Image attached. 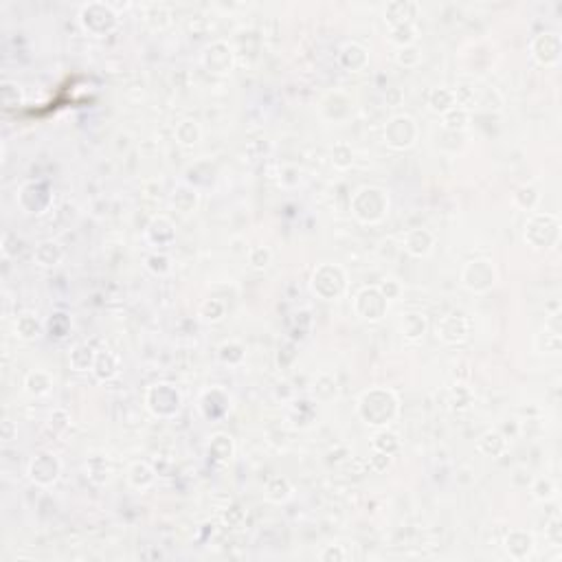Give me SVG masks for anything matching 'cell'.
<instances>
[{
	"instance_id": "2",
	"label": "cell",
	"mask_w": 562,
	"mask_h": 562,
	"mask_svg": "<svg viewBox=\"0 0 562 562\" xmlns=\"http://www.w3.org/2000/svg\"><path fill=\"white\" fill-rule=\"evenodd\" d=\"M387 207H389V200L384 192L376 189V187H365V189H360L354 198V213L365 222L380 220Z\"/></svg>"
},
{
	"instance_id": "16",
	"label": "cell",
	"mask_w": 562,
	"mask_h": 562,
	"mask_svg": "<svg viewBox=\"0 0 562 562\" xmlns=\"http://www.w3.org/2000/svg\"><path fill=\"white\" fill-rule=\"evenodd\" d=\"M36 257H38L40 264L53 266V264H57L62 259V251H60V247H57L55 242H45V244H40V247H38Z\"/></svg>"
},
{
	"instance_id": "9",
	"label": "cell",
	"mask_w": 562,
	"mask_h": 562,
	"mask_svg": "<svg viewBox=\"0 0 562 562\" xmlns=\"http://www.w3.org/2000/svg\"><path fill=\"white\" fill-rule=\"evenodd\" d=\"M531 51L540 64H556L560 60V38L556 33H540L531 42Z\"/></svg>"
},
{
	"instance_id": "20",
	"label": "cell",
	"mask_w": 562,
	"mask_h": 562,
	"mask_svg": "<svg viewBox=\"0 0 562 562\" xmlns=\"http://www.w3.org/2000/svg\"><path fill=\"white\" fill-rule=\"evenodd\" d=\"M16 327H18L20 336H24V338H33V336H38V332H40V325H38V321L33 319L31 314L20 316L18 323H16Z\"/></svg>"
},
{
	"instance_id": "12",
	"label": "cell",
	"mask_w": 562,
	"mask_h": 562,
	"mask_svg": "<svg viewBox=\"0 0 562 562\" xmlns=\"http://www.w3.org/2000/svg\"><path fill=\"white\" fill-rule=\"evenodd\" d=\"M437 334L444 338V341H448V343H457L461 338H466L468 334V323L461 319V316L457 314H451V316H446V319L437 325Z\"/></svg>"
},
{
	"instance_id": "8",
	"label": "cell",
	"mask_w": 562,
	"mask_h": 562,
	"mask_svg": "<svg viewBox=\"0 0 562 562\" xmlns=\"http://www.w3.org/2000/svg\"><path fill=\"white\" fill-rule=\"evenodd\" d=\"M387 143L393 148H409L415 139V125L409 117H396L387 125Z\"/></svg>"
},
{
	"instance_id": "22",
	"label": "cell",
	"mask_w": 562,
	"mask_h": 562,
	"mask_svg": "<svg viewBox=\"0 0 562 562\" xmlns=\"http://www.w3.org/2000/svg\"><path fill=\"white\" fill-rule=\"evenodd\" d=\"M152 481H154V474H152V470H150L146 464H136V466L132 468V483H134V485L146 487V485H150Z\"/></svg>"
},
{
	"instance_id": "7",
	"label": "cell",
	"mask_w": 562,
	"mask_h": 562,
	"mask_svg": "<svg viewBox=\"0 0 562 562\" xmlns=\"http://www.w3.org/2000/svg\"><path fill=\"white\" fill-rule=\"evenodd\" d=\"M161 400V405H156L152 411L158 413V415H171L174 411H178L180 407V396L174 387H169V384H156L150 389V393H148V402H158Z\"/></svg>"
},
{
	"instance_id": "5",
	"label": "cell",
	"mask_w": 562,
	"mask_h": 562,
	"mask_svg": "<svg viewBox=\"0 0 562 562\" xmlns=\"http://www.w3.org/2000/svg\"><path fill=\"white\" fill-rule=\"evenodd\" d=\"M356 312L369 321H378L387 312V297L376 290V288H367L356 297Z\"/></svg>"
},
{
	"instance_id": "13",
	"label": "cell",
	"mask_w": 562,
	"mask_h": 562,
	"mask_svg": "<svg viewBox=\"0 0 562 562\" xmlns=\"http://www.w3.org/2000/svg\"><path fill=\"white\" fill-rule=\"evenodd\" d=\"M430 247H433V237H430L428 231L424 228H415L409 233L407 237V251L417 255V257H422L430 251Z\"/></svg>"
},
{
	"instance_id": "10",
	"label": "cell",
	"mask_w": 562,
	"mask_h": 562,
	"mask_svg": "<svg viewBox=\"0 0 562 562\" xmlns=\"http://www.w3.org/2000/svg\"><path fill=\"white\" fill-rule=\"evenodd\" d=\"M57 472H60V464H57V459L51 455H38L31 461V468H29L31 479L45 485L57 479Z\"/></svg>"
},
{
	"instance_id": "1",
	"label": "cell",
	"mask_w": 562,
	"mask_h": 562,
	"mask_svg": "<svg viewBox=\"0 0 562 562\" xmlns=\"http://www.w3.org/2000/svg\"><path fill=\"white\" fill-rule=\"evenodd\" d=\"M358 411L367 424L382 426L387 422H391L393 415L398 413V400L391 391L373 389V391H367L363 398H360Z\"/></svg>"
},
{
	"instance_id": "14",
	"label": "cell",
	"mask_w": 562,
	"mask_h": 562,
	"mask_svg": "<svg viewBox=\"0 0 562 562\" xmlns=\"http://www.w3.org/2000/svg\"><path fill=\"white\" fill-rule=\"evenodd\" d=\"M117 367H119V363H117V356H114L112 352H102V354H97L95 356V365H93V369H95V373L99 378H112L114 373H117Z\"/></svg>"
},
{
	"instance_id": "3",
	"label": "cell",
	"mask_w": 562,
	"mask_h": 562,
	"mask_svg": "<svg viewBox=\"0 0 562 562\" xmlns=\"http://www.w3.org/2000/svg\"><path fill=\"white\" fill-rule=\"evenodd\" d=\"M312 288H314V292H319L325 299L338 297L341 290L345 288L343 270L336 268V266H329V264L321 266L319 270L314 272V277H312Z\"/></svg>"
},
{
	"instance_id": "21",
	"label": "cell",
	"mask_w": 562,
	"mask_h": 562,
	"mask_svg": "<svg viewBox=\"0 0 562 562\" xmlns=\"http://www.w3.org/2000/svg\"><path fill=\"white\" fill-rule=\"evenodd\" d=\"M178 141L180 143H185V146H192V143H196L198 141V136H200V130H198V125L196 123H192V121H182L180 125H178Z\"/></svg>"
},
{
	"instance_id": "23",
	"label": "cell",
	"mask_w": 562,
	"mask_h": 562,
	"mask_svg": "<svg viewBox=\"0 0 562 562\" xmlns=\"http://www.w3.org/2000/svg\"><path fill=\"white\" fill-rule=\"evenodd\" d=\"M268 262H270V253H268V249H255V251L251 253V264H253L255 268H264V266H268Z\"/></svg>"
},
{
	"instance_id": "6",
	"label": "cell",
	"mask_w": 562,
	"mask_h": 562,
	"mask_svg": "<svg viewBox=\"0 0 562 562\" xmlns=\"http://www.w3.org/2000/svg\"><path fill=\"white\" fill-rule=\"evenodd\" d=\"M497 275H494V268L490 262H483V259H479V262H470L466 268H464V283L470 288V290H487L490 286L494 283Z\"/></svg>"
},
{
	"instance_id": "18",
	"label": "cell",
	"mask_w": 562,
	"mask_h": 562,
	"mask_svg": "<svg viewBox=\"0 0 562 562\" xmlns=\"http://www.w3.org/2000/svg\"><path fill=\"white\" fill-rule=\"evenodd\" d=\"M430 106H433V110H442V112H448L453 106H455V93L451 91H435L433 95H430Z\"/></svg>"
},
{
	"instance_id": "17",
	"label": "cell",
	"mask_w": 562,
	"mask_h": 562,
	"mask_svg": "<svg viewBox=\"0 0 562 562\" xmlns=\"http://www.w3.org/2000/svg\"><path fill=\"white\" fill-rule=\"evenodd\" d=\"M426 321L422 314H407L405 321H402V332H405L409 338H417L424 334Z\"/></svg>"
},
{
	"instance_id": "24",
	"label": "cell",
	"mask_w": 562,
	"mask_h": 562,
	"mask_svg": "<svg viewBox=\"0 0 562 562\" xmlns=\"http://www.w3.org/2000/svg\"><path fill=\"white\" fill-rule=\"evenodd\" d=\"M552 494H554L552 483H549V481H538V492H536V497H538V499H549Z\"/></svg>"
},
{
	"instance_id": "11",
	"label": "cell",
	"mask_w": 562,
	"mask_h": 562,
	"mask_svg": "<svg viewBox=\"0 0 562 562\" xmlns=\"http://www.w3.org/2000/svg\"><path fill=\"white\" fill-rule=\"evenodd\" d=\"M203 60H205V66L213 70V73H226L231 68V62H233V53H231V49L224 42H215V45H211L205 51Z\"/></svg>"
},
{
	"instance_id": "15",
	"label": "cell",
	"mask_w": 562,
	"mask_h": 562,
	"mask_svg": "<svg viewBox=\"0 0 562 562\" xmlns=\"http://www.w3.org/2000/svg\"><path fill=\"white\" fill-rule=\"evenodd\" d=\"M51 389V376L45 371H31L26 376V391L33 396H45Z\"/></svg>"
},
{
	"instance_id": "19",
	"label": "cell",
	"mask_w": 562,
	"mask_h": 562,
	"mask_svg": "<svg viewBox=\"0 0 562 562\" xmlns=\"http://www.w3.org/2000/svg\"><path fill=\"white\" fill-rule=\"evenodd\" d=\"M209 448L218 455L220 459H228L231 457V453H233V444H231V437H226V435H215L213 439H211V446Z\"/></svg>"
},
{
	"instance_id": "4",
	"label": "cell",
	"mask_w": 562,
	"mask_h": 562,
	"mask_svg": "<svg viewBox=\"0 0 562 562\" xmlns=\"http://www.w3.org/2000/svg\"><path fill=\"white\" fill-rule=\"evenodd\" d=\"M117 16H114V11L110 5H104V3H91L81 9V22L86 29H91L95 33H104L108 29L114 24Z\"/></svg>"
}]
</instances>
